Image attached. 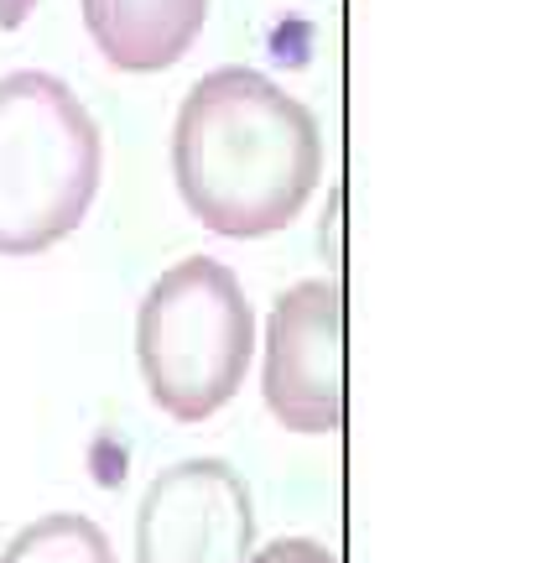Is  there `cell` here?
I'll return each mask as SVG.
<instances>
[{"label":"cell","mask_w":536,"mask_h":563,"mask_svg":"<svg viewBox=\"0 0 536 563\" xmlns=\"http://www.w3.org/2000/svg\"><path fill=\"white\" fill-rule=\"evenodd\" d=\"M172 178L203 230L230 241L277 235L323 178L319 115L256 68H214L178 110Z\"/></svg>","instance_id":"cell-1"},{"label":"cell","mask_w":536,"mask_h":563,"mask_svg":"<svg viewBox=\"0 0 536 563\" xmlns=\"http://www.w3.org/2000/svg\"><path fill=\"white\" fill-rule=\"evenodd\" d=\"M100 125L53 74L0 79V256L68 241L100 194Z\"/></svg>","instance_id":"cell-2"},{"label":"cell","mask_w":536,"mask_h":563,"mask_svg":"<svg viewBox=\"0 0 536 563\" xmlns=\"http://www.w3.org/2000/svg\"><path fill=\"white\" fill-rule=\"evenodd\" d=\"M256 313L245 287L214 256L161 272L136 313V361L152 402L178 422H203L245 386Z\"/></svg>","instance_id":"cell-3"},{"label":"cell","mask_w":536,"mask_h":563,"mask_svg":"<svg viewBox=\"0 0 536 563\" xmlns=\"http://www.w3.org/2000/svg\"><path fill=\"white\" fill-rule=\"evenodd\" d=\"M266 407L292 433L344 428V292L338 282L287 287L266 323Z\"/></svg>","instance_id":"cell-4"},{"label":"cell","mask_w":536,"mask_h":563,"mask_svg":"<svg viewBox=\"0 0 536 563\" xmlns=\"http://www.w3.org/2000/svg\"><path fill=\"white\" fill-rule=\"evenodd\" d=\"M250 543V490L224 460L167 464L141 496L136 563H245Z\"/></svg>","instance_id":"cell-5"},{"label":"cell","mask_w":536,"mask_h":563,"mask_svg":"<svg viewBox=\"0 0 536 563\" xmlns=\"http://www.w3.org/2000/svg\"><path fill=\"white\" fill-rule=\"evenodd\" d=\"M209 0H83V26L125 74H161L199 42Z\"/></svg>","instance_id":"cell-6"},{"label":"cell","mask_w":536,"mask_h":563,"mask_svg":"<svg viewBox=\"0 0 536 563\" xmlns=\"http://www.w3.org/2000/svg\"><path fill=\"white\" fill-rule=\"evenodd\" d=\"M0 563H115L110 538L94 517L83 511H53L42 522L21 527Z\"/></svg>","instance_id":"cell-7"},{"label":"cell","mask_w":536,"mask_h":563,"mask_svg":"<svg viewBox=\"0 0 536 563\" xmlns=\"http://www.w3.org/2000/svg\"><path fill=\"white\" fill-rule=\"evenodd\" d=\"M245 563H338V559L323 543H313V538H277L271 548L250 553Z\"/></svg>","instance_id":"cell-8"},{"label":"cell","mask_w":536,"mask_h":563,"mask_svg":"<svg viewBox=\"0 0 536 563\" xmlns=\"http://www.w3.org/2000/svg\"><path fill=\"white\" fill-rule=\"evenodd\" d=\"M32 11H37V0H0V32H16Z\"/></svg>","instance_id":"cell-9"}]
</instances>
